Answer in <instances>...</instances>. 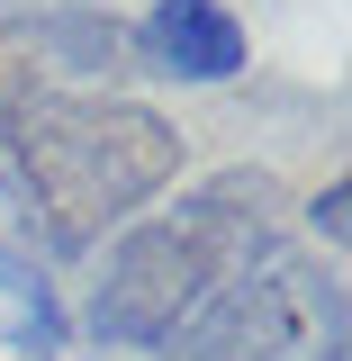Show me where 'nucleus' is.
I'll use <instances>...</instances> for the list:
<instances>
[{"instance_id":"nucleus-1","label":"nucleus","mask_w":352,"mask_h":361,"mask_svg":"<svg viewBox=\"0 0 352 361\" xmlns=\"http://www.w3.org/2000/svg\"><path fill=\"white\" fill-rule=\"evenodd\" d=\"M271 253H280V180L253 172V163L208 172L172 208H145L99 244L73 325L99 353H154L217 280L271 262Z\"/></svg>"},{"instance_id":"nucleus-2","label":"nucleus","mask_w":352,"mask_h":361,"mask_svg":"<svg viewBox=\"0 0 352 361\" xmlns=\"http://www.w3.org/2000/svg\"><path fill=\"white\" fill-rule=\"evenodd\" d=\"M0 154L37 208L45 262L54 253H90L99 235L145 217L181 180V127L154 99L127 90H82V99H45L28 118L0 127Z\"/></svg>"},{"instance_id":"nucleus-3","label":"nucleus","mask_w":352,"mask_h":361,"mask_svg":"<svg viewBox=\"0 0 352 361\" xmlns=\"http://www.w3.org/2000/svg\"><path fill=\"white\" fill-rule=\"evenodd\" d=\"M316 334H344V280L298 253H271L217 280L145 361H298Z\"/></svg>"},{"instance_id":"nucleus-4","label":"nucleus","mask_w":352,"mask_h":361,"mask_svg":"<svg viewBox=\"0 0 352 361\" xmlns=\"http://www.w3.org/2000/svg\"><path fill=\"white\" fill-rule=\"evenodd\" d=\"M118 73H127V18L118 9H99V0L0 9V127L45 109V99L118 90Z\"/></svg>"},{"instance_id":"nucleus-5","label":"nucleus","mask_w":352,"mask_h":361,"mask_svg":"<svg viewBox=\"0 0 352 361\" xmlns=\"http://www.w3.org/2000/svg\"><path fill=\"white\" fill-rule=\"evenodd\" d=\"M244 63H253V37L226 0H154L127 27V73L163 90H226L244 82Z\"/></svg>"},{"instance_id":"nucleus-6","label":"nucleus","mask_w":352,"mask_h":361,"mask_svg":"<svg viewBox=\"0 0 352 361\" xmlns=\"http://www.w3.org/2000/svg\"><path fill=\"white\" fill-rule=\"evenodd\" d=\"M73 353V307L63 280L37 253H0V361H63Z\"/></svg>"},{"instance_id":"nucleus-7","label":"nucleus","mask_w":352,"mask_h":361,"mask_svg":"<svg viewBox=\"0 0 352 361\" xmlns=\"http://www.w3.org/2000/svg\"><path fill=\"white\" fill-rule=\"evenodd\" d=\"M0 253H37V262H45L37 208H28V190H18V172H9V154H0Z\"/></svg>"},{"instance_id":"nucleus-8","label":"nucleus","mask_w":352,"mask_h":361,"mask_svg":"<svg viewBox=\"0 0 352 361\" xmlns=\"http://www.w3.org/2000/svg\"><path fill=\"white\" fill-rule=\"evenodd\" d=\"M344 208H352V180H344V172L325 180V190H308V208H298V226H308V235L325 244V253H344V226H352Z\"/></svg>"},{"instance_id":"nucleus-9","label":"nucleus","mask_w":352,"mask_h":361,"mask_svg":"<svg viewBox=\"0 0 352 361\" xmlns=\"http://www.w3.org/2000/svg\"><path fill=\"white\" fill-rule=\"evenodd\" d=\"M298 361H352V334H316V343H308Z\"/></svg>"},{"instance_id":"nucleus-10","label":"nucleus","mask_w":352,"mask_h":361,"mask_svg":"<svg viewBox=\"0 0 352 361\" xmlns=\"http://www.w3.org/2000/svg\"><path fill=\"white\" fill-rule=\"evenodd\" d=\"M0 9H37V0H0Z\"/></svg>"}]
</instances>
